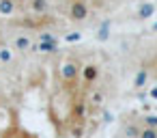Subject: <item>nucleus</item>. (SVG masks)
<instances>
[{"label":"nucleus","mask_w":157,"mask_h":138,"mask_svg":"<svg viewBox=\"0 0 157 138\" xmlns=\"http://www.w3.org/2000/svg\"><path fill=\"white\" fill-rule=\"evenodd\" d=\"M69 134H71V136H80V134H82V125H75V127H69Z\"/></svg>","instance_id":"nucleus-11"},{"label":"nucleus","mask_w":157,"mask_h":138,"mask_svg":"<svg viewBox=\"0 0 157 138\" xmlns=\"http://www.w3.org/2000/svg\"><path fill=\"white\" fill-rule=\"evenodd\" d=\"M103 101H105V95L101 89H90L86 93V106L88 108H99V106H103Z\"/></svg>","instance_id":"nucleus-5"},{"label":"nucleus","mask_w":157,"mask_h":138,"mask_svg":"<svg viewBox=\"0 0 157 138\" xmlns=\"http://www.w3.org/2000/svg\"><path fill=\"white\" fill-rule=\"evenodd\" d=\"M140 134H142V136H146V138H153V136H157V127H148V125H146Z\"/></svg>","instance_id":"nucleus-9"},{"label":"nucleus","mask_w":157,"mask_h":138,"mask_svg":"<svg viewBox=\"0 0 157 138\" xmlns=\"http://www.w3.org/2000/svg\"><path fill=\"white\" fill-rule=\"evenodd\" d=\"M26 7L33 15H45L50 5H48V0H26Z\"/></svg>","instance_id":"nucleus-6"},{"label":"nucleus","mask_w":157,"mask_h":138,"mask_svg":"<svg viewBox=\"0 0 157 138\" xmlns=\"http://www.w3.org/2000/svg\"><path fill=\"white\" fill-rule=\"evenodd\" d=\"M80 69H82V65L75 58H67L60 65V78H63V82L65 84H73L78 80V76H80Z\"/></svg>","instance_id":"nucleus-2"},{"label":"nucleus","mask_w":157,"mask_h":138,"mask_svg":"<svg viewBox=\"0 0 157 138\" xmlns=\"http://www.w3.org/2000/svg\"><path fill=\"white\" fill-rule=\"evenodd\" d=\"M88 15H90V9H88V5H86V0H71L69 11H67L69 22L80 24V22H84Z\"/></svg>","instance_id":"nucleus-1"},{"label":"nucleus","mask_w":157,"mask_h":138,"mask_svg":"<svg viewBox=\"0 0 157 138\" xmlns=\"http://www.w3.org/2000/svg\"><path fill=\"white\" fill-rule=\"evenodd\" d=\"M11 58H13V48L0 45V65H7V63H11Z\"/></svg>","instance_id":"nucleus-8"},{"label":"nucleus","mask_w":157,"mask_h":138,"mask_svg":"<svg viewBox=\"0 0 157 138\" xmlns=\"http://www.w3.org/2000/svg\"><path fill=\"white\" fill-rule=\"evenodd\" d=\"M11 48H13V52H30L33 39L28 35H15L13 41H11Z\"/></svg>","instance_id":"nucleus-4"},{"label":"nucleus","mask_w":157,"mask_h":138,"mask_svg":"<svg viewBox=\"0 0 157 138\" xmlns=\"http://www.w3.org/2000/svg\"><path fill=\"white\" fill-rule=\"evenodd\" d=\"M80 76H82V82H84V84H93V82L99 78V65H95V63H86V65H82Z\"/></svg>","instance_id":"nucleus-3"},{"label":"nucleus","mask_w":157,"mask_h":138,"mask_svg":"<svg viewBox=\"0 0 157 138\" xmlns=\"http://www.w3.org/2000/svg\"><path fill=\"white\" fill-rule=\"evenodd\" d=\"M144 125H148V127H157V116H146V119H144Z\"/></svg>","instance_id":"nucleus-10"},{"label":"nucleus","mask_w":157,"mask_h":138,"mask_svg":"<svg viewBox=\"0 0 157 138\" xmlns=\"http://www.w3.org/2000/svg\"><path fill=\"white\" fill-rule=\"evenodd\" d=\"M17 11V0H0V15L2 18H11Z\"/></svg>","instance_id":"nucleus-7"}]
</instances>
